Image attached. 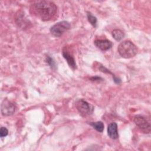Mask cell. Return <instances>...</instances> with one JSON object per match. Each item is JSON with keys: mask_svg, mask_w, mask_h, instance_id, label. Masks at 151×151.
I'll list each match as a JSON object with an SVG mask.
<instances>
[{"mask_svg": "<svg viewBox=\"0 0 151 151\" xmlns=\"http://www.w3.org/2000/svg\"><path fill=\"white\" fill-rule=\"evenodd\" d=\"M95 45L102 51H106L113 45L112 42L108 40H96L94 41Z\"/></svg>", "mask_w": 151, "mask_h": 151, "instance_id": "8", "label": "cell"}, {"mask_svg": "<svg viewBox=\"0 0 151 151\" xmlns=\"http://www.w3.org/2000/svg\"><path fill=\"white\" fill-rule=\"evenodd\" d=\"M90 124L97 132H103L104 130V124L102 122L99 121L96 122H91Z\"/></svg>", "mask_w": 151, "mask_h": 151, "instance_id": "11", "label": "cell"}, {"mask_svg": "<svg viewBox=\"0 0 151 151\" xmlns=\"http://www.w3.org/2000/svg\"><path fill=\"white\" fill-rule=\"evenodd\" d=\"M15 104L8 100H4L1 106V113L4 116L12 115L15 111Z\"/></svg>", "mask_w": 151, "mask_h": 151, "instance_id": "6", "label": "cell"}, {"mask_svg": "<svg viewBox=\"0 0 151 151\" xmlns=\"http://www.w3.org/2000/svg\"><path fill=\"white\" fill-rule=\"evenodd\" d=\"M31 13L42 21H50L57 14V7L50 1H38L34 2L30 7Z\"/></svg>", "mask_w": 151, "mask_h": 151, "instance_id": "1", "label": "cell"}, {"mask_svg": "<svg viewBox=\"0 0 151 151\" xmlns=\"http://www.w3.org/2000/svg\"><path fill=\"white\" fill-rule=\"evenodd\" d=\"M76 107L82 117H86L93 114L94 107L86 101L80 99L76 102Z\"/></svg>", "mask_w": 151, "mask_h": 151, "instance_id": "3", "label": "cell"}, {"mask_svg": "<svg viewBox=\"0 0 151 151\" xmlns=\"http://www.w3.org/2000/svg\"><path fill=\"white\" fill-rule=\"evenodd\" d=\"M99 70H100L101 71H102L103 73H107V74H110L113 75L108 69H107L106 67H104L103 65H102L100 64H99Z\"/></svg>", "mask_w": 151, "mask_h": 151, "instance_id": "15", "label": "cell"}, {"mask_svg": "<svg viewBox=\"0 0 151 151\" xmlns=\"http://www.w3.org/2000/svg\"><path fill=\"white\" fill-rule=\"evenodd\" d=\"M63 56L65 59L67 63H68V65L71 68H72L73 70H75L77 68L76 61L74 57L73 56L72 54L70 53V51L65 48H64L63 50Z\"/></svg>", "mask_w": 151, "mask_h": 151, "instance_id": "7", "label": "cell"}, {"mask_svg": "<svg viewBox=\"0 0 151 151\" xmlns=\"http://www.w3.org/2000/svg\"><path fill=\"white\" fill-rule=\"evenodd\" d=\"M8 134V130L5 127H1L0 129V136L1 137H5Z\"/></svg>", "mask_w": 151, "mask_h": 151, "instance_id": "14", "label": "cell"}, {"mask_svg": "<svg viewBox=\"0 0 151 151\" xmlns=\"http://www.w3.org/2000/svg\"><path fill=\"white\" fill-rule=\"evenodd\" d=\"M87 19L88 22L94 27H96V24H97V18L93 15L90 12H87Z\"/></svg>", "mask_w": 151, "mask_h": 151, "instance_id": "12", "label": "cell"}, {"mask_svg": "<svg viewBox=\"0 0 151 151\" xmlns=\"http://www.w3.org/2000/svg\"><path fill=\"white\" fill-rule=\"evenodd\" d=\"M107 134L112 139H117L119 137L117 125L115 122H111L108 125Z\"/></svg>", "mask_w": 151, "mask_h": 151, "instance_id": "9", "label": "cell"}, {"mask_svg": "<svg viewBox=\"0 0 151 151\" xmlns=\"http://www.w3.org/2000/svg\"><path fill=\"white\" fill-rule=\"evenodd\" d=\"M118 52L123 58H130L137 54V48L131 41H124L119 44Z\"/></svg>", "mask_w": 151, "mask_h": 151, "instance_id": "2", "label": "cell"}, {"mask_svg": "<svg viewBox=\"0 0 151 151\" xmlns=\"http://www.w3.org/2000/svg\"><path fill=\"white\" fill-rule=\"evenodd\" d=\"M71 28L70 24L65 21L57 22L50 28V32L55 37L61 36L64 32L68 30Z\"/></svg>", "mask_w": 151, "mask_h": 151, "instance_id": "4", "label": "cell"}, {"mask_svg": "<svg viewBox=\"0 0 151 151\" xmlns=\"http://www.w3.org/2000/svg\"><path fill=\"white\" fill-rule=\"evenodd\" d=\"M134 122L136 126L145 133L150 132V124L146 118L141 115H137L134 117Z\"/></svg>", "mask_w": 151, "mask_h": 151, "instance_id": "5", "label": "cell"}, {"mask_svg": "<svg viewBox=\"0 0 151 151\" xmlns=\"http://www.w3.org/2000/svg\"><path fill=\"white\" fill-rule=\"evenodd\" d=\"M111 34H112V36L114 38V39L118 41H120L124 36V32L122 30L119 29H114L112 31Z\"/></svg>", "mask_w": 151, "mask_h": 151, "instance_id": "10", "label": "cell"}, {"mask_svg": "<svg viewBox=\"0 0 151 151\" xmlns=\"http://www.w3.org/2000/svg\"><path fill=\"white\" fill-rule=\"evenodd\" d=\"M90 80L91 81H99L100 80H102V78L101 77H97V76H95V77H91Z\"/></svg>", "mask_w": 151, "mask_h": 151, "instance_id": "16", "label": "cell"}, {"mask_svg": "<svg viewBox=\"0 0 151 151\" xmlns=\"http://www.w3.org/2000/svg\"><path fill=\"white\" fill-rule=\"evenodd\" d=\"M45 60H46V62H47L52 68L55 67V62L54 61L53 59H52L51 57H50V56L47 55V56L45 57Z\"/></svg>", "mask_w": 151, "mask_h": 151, "instance_id": "13", "label": "cell"}]
</instances>
